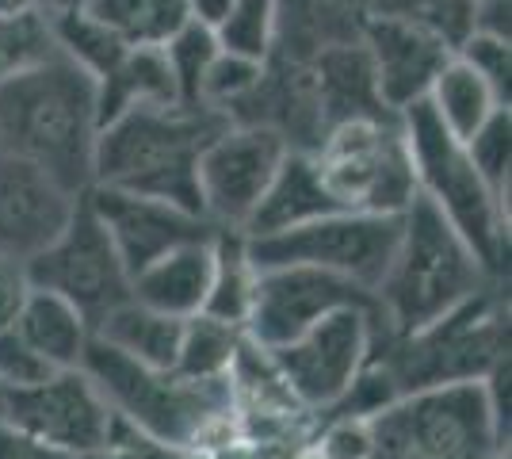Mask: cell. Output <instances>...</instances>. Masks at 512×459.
Masks as SVG:
<instances>
[{
  "label": "cell",
  "instance_id": "1",
  "mask_svg": "<svg viewBox=\"0 0 512 459\" xmlns=\"http://www.w3.org/2000/svg\"><path fill=\"white\" fill-rule=\"evenodd\" d=\"M96 138V77L58 50L0 85V150L39 165L73 196L92 188Z\"/></svg>",
  "mask_w": 512,
  "mask_h": 459
},
{
  "label": "cell",
  "instance_id": "2",
  "mask_svg": "<svg viewBox=\"0 0 512 459\" xmlns=\"http://www.w3.org/2000/svg\"><path fill=\"white\" fill-rule=\"evenodd\" d=\"M81 372L104 394L111 414L153 444L199 452L203 444L222 448L234 440L218 437L230 429V414H237V387L230 383V375L188 379L180 372L146 368L104 345L100 337L88 341Z\"/></svg>",
  "mask_w": 512,
  "mask_h": 459
},
{
  "label": "cell",
  "instance_id": "3",
  "mask_svg": "<svg viewBox=\"0 0 512 459\" xmlns=\"http://www.w3.org/2000/svg\"><path fill=\"white\" fill-rule=\"evenodd\" d=\"M230 119L207 104H161V108H134L100 127L96 161H92V188H119L134 196L169 199L176 207H199L195 165L199 153Z\"/></svg>",
  "mask_w": 512,
  "mask_h": 459
},
{
  "label": "cell",
  "instance_id": "4",
  "mask_svg": "<svg viewBox=\"0 0 512 459\" xmlns=\"http://www.w3.org/2000/svg\"><path fill=\"white\" fill-rule=\"evenodd\" d=\"M486 280L490 272L478 264L459 230L432 199L417 192L402 211L398 245L375 287V303L390 337H406L482 295Z\"/></svg>",
  "mask_w": 512,
  "mask_h": 459
},
{
  "label": "cell",
  "instance_id": "5",
  "mask_svg": "<svg viewBox=\"0 0 512 459\" xmlns=\"http://www.w3.org/2000/svg\"><path fill=\"white\" fill-rule=\"evenodd\" d=\"M398 119L417 176V192L440 207V215L459 230L478 264L497 276L509 257V207L493 196L490 184L474 169L467 146L440 123L428 100L409 104Z\"/></svg>",
  "mask_w": 512,
  "mask_h": 459
},
{
  "label": "cell",
  "instance_id": "6",
  "mask_svg": "<svg viewBox=\"0 0 512 459\" xmlns=\"http://www.w3.org/2000/svg\"><path fill=\"white\" fill-rule=\"evenodd\" d=\"M367 421L371 459H490L509 452L482 379L398 394Z\"/></svg>",
  "mask_w": 512,
  "mask_h": 459
},
{
  "label": "cell",
  "instance_id": "7",
  "mask_svg": "<svg viewBox=\"0 0 512 459\" xmlns=\"http://www.w3.org/2000/svg\"><path fill=\"white\" fill-rule=\"evenodd\" d=\"M398 394L448 387V383H478L509 360V322L497 299L486 291L474 295L440 322L394 337V345L371 356Z\"/></svg>",
  "mask_w": 512,
  "mask_h": 459
},
{
  "label": "cell",
  "instance_id": "8",
  "mask_svg": "<svg viewBox=\"0 0 512 459\" xmlns=\"http://www.w3.org/2000/svg\"><path fill=\"white\" fill-rule=\"evenodd\" d=\"M310 153L329 196L344 211L402 215L417 196V176L398 115L333 123Z\"/></svg>",
  "mask_w": 512,
  "mask_h": 459
},
{
  "label": "cell",
  "instance_id": "9",
  "mask_svg": "<svg viewBox=\"0 0 512 459\" xmlns=\"http://www.w3.org/2000/svg\"><path fill=\"white\" fill-rule=\"evenodd\" d=\"M383 314L379 303L344 306L310 326L302 337L268 349V364L279 375L283 391L302 410H333L344 394L356 387L360 372L371 364L379 345Z\"/></svg>",
  "mask_w": 512,
  "mask_h": 459
},
{
  "label": "cell",
  "instance_id": "10",
  "mask_svg": "<svg viewBox=\"0 0 512 459\" xmlns=\"http://www.w3.org/2000/svg\"><path fill=\"white\" fill-rule=\"evenodd\" d=\"M402 215H367V211H333L295 230H279L268 238H245L253 268H287L306 264L321 272H337L352 284L375 287L394 257Z\"/></svg>",
  "mask_w": 512,
  "mask_h": 459
},
{
  "label": "cell",
  "instance_id": "11",
  "mask_svg": "<svg viewBox=\"0 0 512 459\" xmlns=\"http://www.w3.org/2000/svg\"><path fill=\"white\" fill-rule=\"evenodd\" d=\"M27 268L31 287L54 291L85 314L96 326L107 310L130 299V272L111 234L104 230L100 215L92 211L88 196L77 199L73 219L65 222V230L46 245L43 253H35Z\"/></svg>",
  "mask_w": 512,
  "mask_h": 459
},
{
  "label": "cell",
  "instance_id": "12",
  "mask_svg": "<svg viewBox=\"0 0 512 459\" xmlns=\"http://www.w3.org/2000/svg\"><path fill=\"white\" fill-rule=\"evenodd\" d=\"M287 150L291 146L283 142V134L256 123H230L226 131L214 134L195 165L203 219L218 230L241 234Z\"/></svg>",
  "mask_w": 512,
  "mask_h": 459
},
{
  "label": "cell",
  "instance_id": "13",
  "mask_svg": "<svg viewBox=\"0 0 512 459\" xmlns=\"http://www.w3.org/2000/svg\"><path fill=\"white\" fill-rule=\"evenodd\" d=\"M371 303H375V295L367 287L352 284L337 272H321V268H306V264L256 268L253 303L245 314V337H249V345L268 352L302 337L333 310Z\"/></svg>",
  "mask_w": 512,
  "mask_h": 459
},
{
  "label": "cell",
  "instance_id": "14",
  "mask_svg": "<svg viewBox=\"0 0 512 459\" xmlns=\"http://www.w3.org/2000/svg\"><path fill=\"white\" fill-rule=\"evenodd\" d=\"M0 421L81 459L104 452L115 414L81 368H58L35 387L4 394Z\"/></svg>",
  "mask_w": 512,
  "mask_h": 459
},
{
  "label": "cell",
  "instance_id": "15",
  "mask_svg": "<svg viewBox=\"0 0 512 459\" xmlns=\"http://www.w3.org/2000/svg\"><path fill=\"white\" fill-rule=\"evenodd\" d=\"M92 211L100 215L104 230L111 234L119 257L127 264V272L134 276L138 268H146L150 261L165 257L169 249L184 245V241L214 238L218 226L207 222L203 215H195L188 207H176L169 199L153 196H134V192H119V188H88L85 192Z\"/></svg>",
  "mask_w": 512,
  "mask_h": 459
},
{
  "label": "cell",
  "instance_id": "16",
  "mask_svg": "<svg viewBox=\"0 0 512 459\" xmlns=\"http://www.w3.org/2000/svg\"><path fill=\"white\" fill-rule=\"evenodd\" d=\"M54 176L16 153H0V257L27 264L65 230L77 207Z\"/></svg>",
  "mask_w": 512,
  "mask_h": 459
},
{
  "label": "cell",
  "instance_id": "17",
  "mask_svg": "<svg viewBox=\"0 0 512 459\" xmlns=\"http://www.w3.org/2000/svg\"><path fill=\"white\" fill-rule=\"evenodd\" d=\"M360 43L367 46L379 96H383V104L394 115H402L417 100H425L432 81H436V73L455 54L436 35H428V31L413 27V23L386 20V16H371L367 20Z\"/></svg>",
  "mask_w": 512,
  "mask_h": 459
},
{
  "label": "cell",
  "instance_id": "18",
  "mask_svg": "<svg viewBox=\"0 0 512 459\" xmlns=\"http://www.w3.org/2000/svg\"><path fill=\"white\" fill-rule=\"evenodd\" d=\"M310 81H314V96H318V111L325 131L344 119H383L394 111L383 104L379 85H375V69L367 58V46L337 43L318 50L310 62Z\"/></svg>",
  "mask_w": 512,
  "mask_h": 459
},
{
  "label": "cell",
  "instance_id": "19",
  "mask_svg": "<svg viewBox=\"0 0 512 459\" xmlns=\"http://www.w3.org/2000/svg\"><path fill=\"white\" fill-rule=\"evenodd\" d=\"M218 238V234H214ZM214 238L184 241L130 276V299L172 318L203 314L214 276Z\"/></svg>",
  "mask_w": 512,
  "mask_h": 459
},
{
  "label": "cell",
  "instance_id": "20",
  "mask_svg": "<svg viewBox=\"0 0 512 459\" xmlns=\"http://www.w3.org/2000/svg\"><path fill=\"white\" fill-rule=\"evenodd\" d=\"M333 211H344V207L329 196L318 165H314V153L287 150L272 184H268V192L256 203V211L249 215L241 234L245 238H268V234L295 230L302 222H314L321 215H333Z\"/></svg>",
  "mask_w": 512,
  "mask_h": 459
},
{
  "label": "cell",
  "instance_id": "21",
  "mask_svg": "<svg viewBox=\"0 0 512 459\" xmlns=\"http://www.w3.org/2000/svg\"><path fill=\"white\" fill-rule=\"evenodd\" d=\"M371 20V0H276V50L310 62L318 50L356 43Z\"/></svg>",
  "mask_w": 512,
  "mask_h": 459
},
{
  "label": "cell",
  "instance_id": "22",
  "mask_svg": "<svg viewBox=\"0 0 512 459\" xmlns=\"http://www.w3.org/2000/svg\"><path fill=\"white\" fill-rule=\"evenodd\" d=\"M161 104H180V92H176L161 46H130L115 62V69H107L96 81L100 127L134 108H161Z\"/></svg>",
  "mask_w": 512,
  "mask_h": 459
},
{
  "label": "cell",
  "instance_id": "23",
  "mask_svg": "<svg viewBox=\"0 0 512 459\" xmlns=\"http://www.w3.org/2000/svg\"><path fill=\"white\" fill-rule=\"evenodd\" d=\"M184 322L188 318H172L153 306H142L138 299H127L92 326V337H100L104 345L146 368L172 372L180 356V341H184Z\"/></svg>",
  "mask_w": 512,
  "mask_h": 459
},
{
  "label": "cell",
  "instance_id": "24",
  "mask_svg": "<svg viewBox=\"0 0 512 459\" xmlns=\"http://www.w3.org/2000/svg\"><path fill=\"white\" fill-rule=\"evenodd\" d=\"M16 333L50 368H81V356L92 341V322L69 299L43 291V287H31L20 318H16Z\"/></svg>",
  "mask_w": 512,
  "mask_h": 459
},
{
  "label": "cell",
  "instance_id": "25",
  "mask_svg": "<svg viewBox=\"0 0 512 459\" xmlns=\"http://www.w3.org/2000/svg\"><path fill=\"white\" fill-rule=\"evenodd\" d=\"M425 100H428V108L440 115V123H444L459 142H467L470 134L490 119L493 108H505V104L497 100V92H493L459 54H451L448 62H444V69L436 73V81H432Z\"/></svg>",
  "mask_w": 512,
  "mask_h": 459
},
{
  "label": "cell",
  "instance_id": "26",
  "mask_svg": "<svg viewBox=\"0 0 512 459\" xmlns=\"http://www.w3.org/2000/svg\"><path fill=\"white\" fill-rule=\"evenodd\" d=\"M85 12L127 46H165L188 23V0H88Z\"/></svg>",
  "mask_w": 512,
  "mask_h": 459
},
{
  "label": "cell",
  "instance_id": "27",
  "mask_svg": "<svg viewBox=\"0 0 512 459\" xmlns=\"http://www.w3.org/2000/svg\"><path fill=\"white\" fill-rule=\"evenodd\" d=\"M253 280L256 268L249 261V249H245V234L218 230V238H214V276L203 314L245 329V314L253 303Z\"/></svg>",
  "mask_w": 512,
  "mask_h": 459
},
{
  "label": "cell",
  "instance_id": "28",
  "mask_svg": "<svg viewBox=\"0 0 512 459\" xmlns=\"http://www.w3.org/2000/svg\"><path fill=\"white\" fill-rule=\"evenodd\" d=\"M43 12L50 20V31H54L58 54H65L81 69H88L96 81L104 77L107 69H115V62L130 50L111 27H104L85 8H43Z\"/></svg>",
  "mask_w": 512,
  "mask_h": 459
},
{
  "label": "cell",
  "instance_id": "29",
  "mask_svg": "<svg viewBox=\"0 0 512 459\" xmlns=\"http://www.w3.org/2000/svg\"><path fill=\"white\" fill-rule=\"evenodd\" d=\"M245 345L249 337L241 326L218 322L211 314H195L184 322V341H180V356L172 372L188 375V379H226Z\"/></svg>",
  "mask_w": 512,
  "mask_h": 459
},
{
  "label": "cell",
  "instance_id": "30",
  "mask_svg": "<svg viewBox=\"0 0 512 459\" xmlns=\"http://www.w3.org/2000/svg\"><path fill=\"white\" fill-rule=\"evenodd\" d=\"M474 8L478 0H371V16L413 23L451 50L474 31Z\"/></svg>",
  "mask_w": 512,
  "mask_h": 459
},
{
  "label": "cell",
  "instance_id": "31",
  "mask_svg": "<svg viewBox=\"0 0 512 459\" xmlns=\"http://www.w3.org/2000/svg\"><path fill=\"white\" fill-rule=\"evenodd\" d=\"M54 50L58 46H54V31H50L43 8L0 16V85L20 77L23 69L46 62Z\"/></svg>",
  "mask_w": 512,
  "mask_h": 459
},
{
  "label": "cell",
  "instance_id": "32",
  "mask_svg": "<svg viewBox=\"0 0 512 459\" xmlns=\"http://www.w3.org/2000/svg\"><path fill=\"white\" fill-rule=\"evenodd\" d=\"M214 39L230 54L268 62V54L276 50V0H234L214 27Z\"/></svg>",
  "mask_w": 512,
  "mask_h": 459
},
{
  "label": "cell",
  "instance_id": "33",
  "mask_svg": "<svg viewBox=\"0 0 512 459\" xmlns=\"http://www.w3.org/2000/svg\"><path fill=\"white\" fill-rule=\"evenodd\" d=\"M161 50H165V62H169V69H172L180 104H199V88H203L207 66L214 62V54L222 50L218 39H214V31L203 27V23L188 20Z\"/></svg>",
  "mask_w": 512,
  "mask_h": 459
},
{
  "label": "cell",
  "instance_id": "34",
  "mask_svg": "<svg viewBox=\"0 0 512 459\" xmlns=\"http://www.w3.org/2000/svg\"><path fill=\"white\" fill-rule=\"evenodd\" d=\"M467 153L478 176L490 184V192L509 207V180H512V111L493 108V115L470 134Z\"/></svg>",
  "mask_w": 512,
  "mask_h": 459
},
{
  "label": "cell",
  "instance_id": "35",
  "mask_svg": "<svg viewBox=\"0 0 512 459\" xmlns=\"http://www.w3.org/2000/svg\"><path fill=\"white\" fill-rule=\"evenodd\" d=\"M260 73H264V62L245 58V54H230V50H218L214 62L207 66L203 88H199V104H207V108L230 115V108L241 104V100L256 88Z\"/></svg>",
  "mask_w": 512,
  "mask_h": 459
},
{
  "label": "cell",
  "instance_id": "36",
  "mask_svg": "<svg viewBox=\"0 0 512 459\" xmlns=\"http://www.w3.org/2000/svg\"><path fill=\"white\" fill-rule=\"evenodd\" d=\"M509 43L512 39H501V35H490V31H470L467 39L455 46V54L497 92V100L505 108H509V77H512Z\"/></svg>",
  "mask_w": 512,
  "mask_h": 459
},
{
  "label": "cell",
  "instance_id": "37",
  "mask_svg": "<svg viewBox=\"0 0 512 459\" xmlns=\"http://www.w3.org/2000/svg\"><path fill=\"white\" fill-rule=\"evenodd\" d=\"M50 372H58V368H50L43 356L16 333V326L0 329V387H4V391L35 387V383H43Z\"/></svg>",
  "mask_w": 512,
  "mask_h": 459
},
{
  "label": "cell",
  "instance_id": "38",
  "mask_svg": "<svg viewBox=\"0 0 512 459\" xmlns=\"http://www.w3.org/2000/svg\"><path fill=\"white\" fill-rule=\"evenodd\" d=\"M314 444L325 459H371V421L363 414H333Z\"/></svg>",
  "mask_w": 512,
  "mask_h": 459
},
{
  "label": "cell",
  "instance_id": "39",
  "mask_svg": "<svg viewBox=\"0 0 512 459\" xmlns=\"http://www.w3.org/2000/svg\"><path fill=\"white\" fill-rule=\"evenodd\" d=\"M31 295V280H27V268L20 261H8L0 257V329H12L20 318L23 303Z\"/></svg>",
  "mask_w": 512,
  "mask_h": 459
},
{
  "label": "cell",
  "instance_id": "40",
  "mask_svg": "<svg viewBox=\"0 0 512 459\" xmlns=\"http://www.w3.org/2000/svg\"><path fill=\"white\" fill-rule=\"evenodd\" d=\"M0 459H77V456H69L62 448L43 444V440H35L31 433H23L16 425L0 421Z\"/></svg>",
  "mask_w": 512,
  "mask_h": 459
},
{
  "label": "cell",
  "instance_id": "41",
  "mask_svg": "<svg viewBox=\"0 0 512 459\" xmlns=\"http://www.w3.org/2000/svg\"><path fill=\"white\" fill-rule=\"evenodd\" d=\"M474 31H490V35L512 39V0H478Z\"/></svg>",
  "mask_w": 512,
  "mask_h": 459
},
{
  "label": "cell",
  "instance_id": "42",
  "mask_svg": "<svg viewBox=\"0 0 512 459\" xmlns=\"http://www.w3.org/2000/svg\"><path fill=\"white\" fill-rule=\"evenodd\" d=\"M230 4L234 0H188V20L203 23V27H218L222 23V16L230 12Z\"/></svg>",
  "mask_w": 512,
  "mask_h": 459
},
{
  "label": "cell",
  "instance_id": "43",
  "mask_svg": "<svg viewBox=\"0 0 512 459\" xmlns=\"http://www.w3.org/2000/svg\"><path fill=\"white\" fill-rule=\"evenodd\" d=\"M39 8V0H0V16H16V12H31Z\"/></svg>",
  "mask_w": 512,
  "mask_h": 459
},
{
  "label": "cell",
  "instance_id": "44",
  "mask_svg": "<svg viewBox=\"0 0 512 459\" xmlns=\"http://www.w3.org/2000/svg\"><path fill=\"white\" fill-rule=\"evenodd\" d=\"M287 459H325V456H321L318 444H302V448H295V452H291Z\"/></svg>",
  "mask_w": 512,
  "mask_h": 459
},
{
  "label": "cell",
  "instance_id": "45",
  "mask_svg": "<svg viewBox=\"0 0 512 459\" xmlns=\"http://www.w3.org/2000/svg\"><path fill=\"white\" fill-rule=\"evenodd\" d=\"M88 0H50L46 8H85Z\"/></svg>",
  "mask_w": 512,
  "mask_h": 459
},
{
  "label": "cell",
  "instance_id": "46",
  "mask_svg": "<svg viewBox=\"0 0 512 459\" xmlns=\"http://www.w3.org/2000/svg\"><path fill=\"white\" fill-rule=\"evenodd\" d=\"M81 459H123V456H119V452H107L104 448V452H92V456H81Z\"/></svg>",
  "mask_w": 512,
  "mask_h": 459
},
{
  "label": "cell",
  "instance_id": "47",
  "mask_svg": "<svg viewBox=\"0 0 512 459\" xmlns=\"http://www.w3.org/2000/svg\"><path fill=\"white\" fill-rule=\"evenodd\" d=\"M4 394H8V391H4V387H0V417H4Z\"/></svg>",
  "mask_w": 512,
  "mask_h": 459
},
{
  "label": "cell",
  "instance_id": "48",
  "mask_svg": "<svg viewBox=\"0 0 512 459\" xmlns=\"http://www.w3.org/2000/svg\"><path fill=\"white\" fill-rule=\"evenodd\" d=\"M490 459H509V452H497V456H490Z\"/></svg>",
  "mask_w": 512,
  "mask_h": 459
},
{
  "label": "cell",
  "instance_id": "49",
  "mask_svg": "<svg viewBox=\"0 0 512 459\" xmlns=\"http://www.w3.org/2000/svg\"><path fill=\"white\" fill-rule=\"evenodd\" d=\"M46 4H50V0H39V8H46Z\"/></svg>",
  "mask_w": 512,
  "mask_h": 459
},
{
  "label": "cell",
  "instance_id": "50",
  "mask_svg": "<svg viewBox=\"0 0 512 459\" xmlns=\"http://www.w3.org/2000/svg\"><path fill=\"white\" fill-rule=\"evenodd\" d=\"M0 153H4V150H0Z\"/></svg>",
  "mask_w": 512,
  "mask_h": 459
}]
</instances>
